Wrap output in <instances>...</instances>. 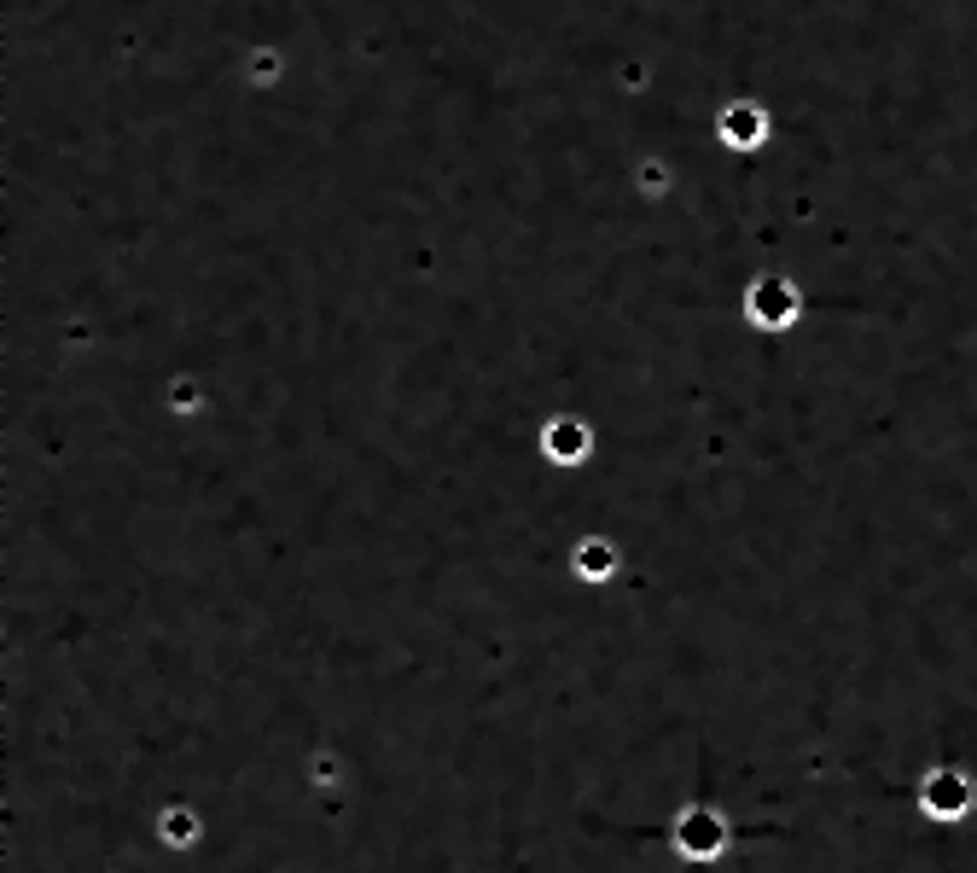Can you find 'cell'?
I'll use <instances>...</instances> for the list:
<instances>
[{
  "mask_svg": "<svg viewBox=\"0 0 977 873\" xmlns=\"http://www.w3.org/2000/svg\"><path fill=\"white\" fill-rule=\"evenodd\" d=\"M722 844H728L722 815H716V810H681V821H675V851H681L687 862H716V856H722Z\"/></svg>",
  "mask_w": 977,
  "mask_h": 873,
  "instance_id": "1",
  "label": "cell"
},
{
  "mask_svg": "<svg viewBox=\"0 0 977 873\" xmlns=\"http://www.w3.org/2000/svg\"><path fill=\"white\" fill-rule=\"evenodd\" d=\"M571 565H576V577H582V582H605V577H616V548L594 536V542H582V548H576Z\"/></svg>",
  "mask_w": 977,
  "mask_h": 873,
  "instance_id": "2",
  "label": "cell"
},
{
  "mask_svg": "<svg viewBox=\"0 0 977 873\" xmlns=\"http://www.w3.org/2000/svg\"><path fill=\"white\" fill-rule=\"evenodd\" d=\"M547 454H553V460H582V454H588V431H582L576 420L547 425Z\"/></svg>",
  "mask_w": 977,
  "mask_h": 873,
  "instance_id": "3",
  "label": "cell"
},
{
  "mask_svg": "<svg viewBox=\"0 0 977 873\" xmlns=\"http://www.w3.org/2000/svg\"><path fill=\"white\" fill-rule=\"evenodd\" d=\"M751 310H757L762 321H780V315H791V292L768 279V286H757V303H751Z\"/></svg>",
  "mask_w": 977,
  "mask_h": 873,
  "instance_id": "4",
  "label": "cell"
},
{
  "mask_svg": "<svg viewBox=\"0 0 977 873\" xmlns=\"http://www.w3.org/2000/svg\"><path fill=\"white\" fill-rule=\"evenodd\" d=\"M198 838V815L193 810H164V844H193Z\"/></svg>",
  "mask_w": 977,
  "mask_h": 873,
  "instance_id": "5",
  "label": "cell"
}]
</instances>
